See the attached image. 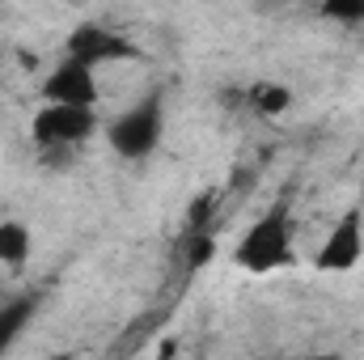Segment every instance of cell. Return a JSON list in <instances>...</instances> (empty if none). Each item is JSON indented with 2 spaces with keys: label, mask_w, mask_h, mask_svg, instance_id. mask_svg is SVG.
<instances>
[{
  "label": "cell",
  "mask_w": 364,
  "mask_h": 360,
  "mask_svg": "<svg viewBox=\"0 0 364 360\" xmlns=\"http://www.w3.org/2000/svg\"><path fill=\"white\" fill-rule=\"evenodd\" d=\"M30 314H34V297H17V301L0 305V356L13 348V339L21 335V327L30 322Z\"/></svg>",
  "instance_id": "8"
},
{
  "label": "cell",
  "mask_w": 364,
  "mask_h": 360,
  "mask_svg": "<svg viewBox=\"0 0 364 360\" xmlns=\"http://www.w3.org/2000/svg\"><path fill=\"white\" fill-rule=\"evenodd\" d=\"M161 102L157 97H144L136 102L132 110H123L114 123H110V149L127 162H140L149 157L157 144H161Z\"/></svg>",
  "instance_id": "3"
},
{
  "label": "cell",
  "mask_w": 364,
  "mask_h": 360,
  "mask_svg": "<svg viewBox=\"0 0 364 360\" xmlns=\"http://www.w3.org/2000/svg\"><path fill=\"white\" fill-rule=\"evenodd\" d=\"M47 360H77V356H68V352H55V356H47Z\"/></svg>",
  "instance_id": "13"
},
{
  "label": "cell",
  "mask_w": 364,
  "mask_h": 360,
  "mask_svg": "<svg viewBox=\"0 0 364 360\" xmlns=\"http://www.w3.org/2000/svg\"><path fill=\"white\" fill-rule=\"evenodd\" d=\"M97 119L93 110H77V106H43L34 115V140L43 149V162H68L85 140L93 136Z\"/></svg>",
  "instance_id": "2"
},
{
  "label": "cell",
  "mask_w": 364,
  "mask_h": 360,
  "mask_svg": "<svg viewBox=\"0 0 364 360\" xmlns=\"http://www.w3.org/2000/svg\"><path fill=\"white\" fill-rule=\"evenodd\" d=\"M233 263L242 271H250V275H272L279 268H292L296 263V229H292V216L284 208H272L267 216H259L242 233V242L233 250Z\"/></svg>",
  "instance_id": "1"
},
{
  "label": "cell",
  "mask_w": 364,
  "mask_h": 360,
  "mask_svg": "<svg viewBox=\"0 0 364 360\" xmlns=\"http://www.w3.org/2000/svg\"><path fill=\"white\" fill-rule=\"evenodd\" d=\"M216 255V238L212 233H182V263L186 268H203Z\"/></svg>",
  "instance_id": "10"
},
{
  "label": "cell",
  "mask_w": 364,
  "mask_h": 360,
  "mask_svg": "<svg viewBox=\"0 0 364 360\" xmlns=\"http://www.w3.org/2000/svg\"><path fill=\"white\" fill-rule=\"evenodd\" d=\"M68 60L73 64H85V68H102V64H123V60H136V43L127 34H114L106 26H77L68 34Z\"/></svg>",
  "instance_id": "4"
},
{
  "label": "cell",
  "mask_w": 364,
  "mask_h": 360,
  "mask_svg": "<svg viewBox=\"0 0 364 360\" xmlns=\"http://www.w3.org/2000/svg\"><path fill=\"white\" fill-rule=\"evenodd\" d=\"M288 360H339L335 352H322V356H288Z\"/></svg>",
  "instance_id": "12"
},
{
  "label": "cell",
  "mask_w": 364,
  "mask_h": 360,
  "mask_svg": "<svg viewBox=\"0 0 364 360\" xmlns=\"http://www.w3.org/2000/svg\"><path fill=\"white\" fill-rule=\"evenodd\" d=\"M30 259V229L21 221H0V268H21Z\"/></svg>",
  "instance_id": "7"
},
{
  "label": "cell",
  "mask_w": 364,
  "mask_h": 360,
  "mask_svg": "<svg viewBox=\"0 0 364 360\" xmlns=\"http://www.w3.org/2000/svg\"><path fill=\"white\" fill-rule=\"evenodd\" d=\"M322 17H335V21H364V4H348V0H335L322 9Z\"/></svg>",
  "instance_id": "11"
},
{
  "label": "cell",
  "mask_w": 364,
  "mask_h": 360,
  "mask_svg": "<svg viewBox=\"0 0 364 360\" xmlns=\"http://www.w3.org/2000/svg\"><path fill=\"white\" fill-rule=\"evenodd\" d=\"M246 102H250V110H259V115H284V110L292 106V93L284 90V85L259 81V85L246 90Z\"/></svg>",
  "instance_id": "9"
},
{
  "label": "cell",
  "mask_w": 364,
  "mask_h": 360,
  "mask_svg": "<svg viewBox=\"0 0 364 360\" xmlns=\"http://www.w3.org/2000/svg\"><path fill=\"white\" fill-rule=\"evenodd\" d=\"M364 259V212L352 208L335 221V229L326 233L322 250L314 255V268L318 271H352Z\"/></svg>",
  "instance_id": "5"
},
{
  "label": "cell",
  "mask_w": 364,
  "mask_h": 360,
  "mask_svg": "<svg viewBox=\"0 0 364 360\" xmlns=\"http://www.w3.org/2000/svg\"><path fill=\"white\" fill-rule=\"evenodd\" d=\"M97 73L85 68V64H73V60H64L60 68H51L47 73V81H43V97H47V106H77V110H93V102H97Z\"/></svg>",
  "instance_id": "6"
}]
</instances>
